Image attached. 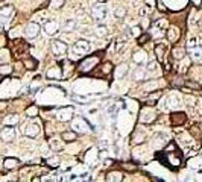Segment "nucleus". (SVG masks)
Instances as JSON below:
<instances>
[{"instance_id":"obj_1","label":"nucleus","mask_w":202,"mask_h":182,"mask_svg":"<svg viewBox=\"0 0 202 182\" xmlns=\"http://www.w3.org/2000/svg\"><path fill=\"white\" fill-rule=\"evenodd\" d=\"M107 15H108V9H107L105 5H94L91 8V17L97 23H102L107 18Z\"/></svg>"},{"instance_id":"obj_2","label":"nucleus","mask_w":202,"mask_h":182,"mask_svg":"<svg viewBox=\"0 0 202 182\" xmlns=\"http://www.w3.org/2000/svg\"><path fill=\"white\" fill-rule=\"evenodd\" d=\"M15 135H17V132H15V129L12 126H6L5 125V128L0 131V138H2L3 141H6V143L14 141L15 140Z\"/></svg>"},{"instance_id":"obj_3","label":"nucleus","mask_w":202,"mask_h":182,"mask_svg":"<svg viewBox=\"0 0 202 182\" xmlns=\"http://www.w3.org/2000/svg\"><path fill=\"white\" fill-rule=\"evenodd\" d=\"M67 50H68V46H67L64 41H61V40L52 41V52H53L56 56H62Z\"/></svg>"},{"instance_id":"obj_4","label":"nucleus","mask_w":202,"mask_h":182,"mask_svg":"<svg viewBox=\"0 0 202 182\" xmlns=\"http://www.w3.org/2000/svg\"><path fill=\"white\" fill-rule=\"evenodd\" d=\"M25 35L29 38V40H34L40 35V24L38 23H29L26 28H25Z\"/></svg>"},{"instance_id":"obj_5","label":"nucleus","mask_w":202,"mask_h":182,"mask_svg":"<svg viewBox=\"0 0 202 182\" xmlns=\"http://www.w3.org/2000/svg\"><path fill=\"white\" fill-rule=\"evenodd\" d=\"M97 62H99V59H97L96 56H88V58H85V59L79 64V70L84 71V73H85V71H90Z\"/></svg>"},{"instance_id":"obj_6","label":"nucleus","mask_w":202,"mask_h":182,"mask_svg":"<svg viewBox=\"0 0 202 182\" xmlns=\"http://www.w3.org/2000/svg\"><path fill=\"white\" fill-rule=\"evenodd\" d=\"M73 50H75V53H78V55H84V53L90 52V43H88L87 40H79V41L75 43Z\"/></svg>"},{"instance_id":"obj_7","label":"nucleus","mask_w":202,"mask_h":182,"mask_svg":"<svg viewBox=\"0 0 202 182\" xmlns=\"http://www.w3.org/2000/svg\"><path fill=\"white\" fill-rule=\"evenodd\" d=\"M43 28H44V31H46L47 35H55L58 32V29H59V24L55 20H46L44 24H43Z\"/></svg>"},{"instance_id":"obj_8","label":"nucleus","mask_w":202,"mask_h":182,"mask_svg":"<svg viewBox=\"0 0 202 182\" xmlns=\"http://www.w3.org/2000/svg\"><path fill=\"white\" fill-rule=\"evenodd\" d=\"M132 61H134L135 64H138V65H144V64L147 62V55H146V52L137 50V52L132 55Z\"/></svg>"},{"instance_id":"obj_9","label":"nucleus","mask_w":202,"mask_h":182,"mask_svg":"<svg viewBox=\"0 0 202 182\" xmlns=\"http://www.w3.org/2000/svg\"><path fill=\"white\" fill-rule=\"evenodd\" d=\"M40 134V126L37 125V123H29V125H26V128H25V135H28V137H37Z\"/></svg>"},{"instance_id":"obj_10","label":"nucleus","mask_w":202,"mask_h":182,"mask_svg":"<svg viewBox=\"0 0 202 182\" xmlns=\"http://www.w3.org/2000/svg\"><path fill=\"white\" fill-rule=\"evenodd\" d=\"M126 73H128V64H126V62H122L120 65L116 67V70H114V77H116V79H122Z\"/></svg>"},{"instance_id":"obj_11","label":"nucleus","mask_w":202,"mask_h":182,"mask_svg":"<svg viewBox=\"0 0 202 182\" xmlns=\"http://www.w3.org/2000/svg\"><path fill=\"white\" fill-rule=\"evenodd\" d=\"M46 76H47V79H61L62 77V71H61L59 67H52V68L47 70Z\"/></svg>"},{"instance_id":"obj_12","label":"nucleus","mask_w":202,"mask_h":182,"mask_svg":"<svg viewBox=\"0 0 202 182\" xmlns=\"http://www.w3.org/2000/svg\"><path fill=\"white\" fill-rule=\"evenodd\" d=\"M73 128H75V131H78V132H85V131H87L85 128H88V125H87V122H85L84 119H76V120L73 122Z\"/></svg>"},{"instance_id":"obj_13","label":"nucleus","mask_w":202,"mask_h":182,"mask_svg":"<svg viewBox=\"0 0 202 182\" xmlns=\"http://www.w3.org/2000/svg\"><path fill=\"white\" fill-rule=\"evenodd\" d=\"M107 34H108V28L105 24H97L94 28V35L97 38H104V37H107Z\"/></svg>"},{"instance_id":"obj_14","label":"nucleus","mask_w":202,"mask_h":182,"mask_svg":"<svg viewBox=\"0 0 202 182\" xmlns=\"http://www.w3.org/2000/svg\"><path fill=\"white\" fill-rule=\"evenodd\" d=\"M76 26H78L76 20H65L64 24H62V28H61V31H64V32H71V31H75Z\"/></svg>"},{"instance_id":"obj_15","label":"nucleus","mask_w":202,"mask_h":182,"mask_svg":"<svg viewBox=\"0 0 202 182\" xmlns=\"http://www.w3.org/2000/svg\"><path fill=\"white\" fill-rule=\"evenodd\" d=\"M167 50L166 44H157L155 46V55L158 58V61H164V52Z\"/></svg>"},{"instance_id":"obj_16","label":"nucleus","mask_w":202,"mask_h":182,"mask_svg":"<svg viewBox=\"0 0 202 182\" xmlns=\"http://www.w3.org/2000/svg\"><path fill=\"white\" fill-rule=\"evenodd\" d=\"M166 108L167 109H172V108H176L178 105H179V99L176 97V96H169V97H166Z\"/></svg>"},{"instance_id":"obj_17","label":"nucleus","mask_w":202,"mask_h":182,"mask_svg":"<svg viewBox=\"0 0 202 182\" xmlns=\"http://www.w3.org/2000/svg\"><path fill=\"white\" fill-rule=\"evenodd\" d=\"M62 140L65 141V143H71V141H75L76 138H78V134L75 132V131H65V132H62Z\"/></svg>"},{"instance_id":"obj_18","label":"nucleus","mask_w":202,"mask_h":182,"mask_svg":"<svg viewBox=\"0 0 202 182\" xmlns=\"http://www.w3.org/2000/svg\"><path fill=\"white\" fill-rule=\"evenodd\" d=\"M18 165V159L17 158H6L5 161H3V167L6 168V170H12V168H15Z\"/></svg>"},{"instance_id":"obj_19","label":"nucleus","mask_w":202,"mask_h":182,"mask_svg":"<svg viewBox=\"0 0 202 182\" xmlns=\"http://www.w3.org/2000/svg\"><path fill=\"white\" fill-rule=\"evenodd\" d=\"M58 119H59L61 122H68V120L71 119V108H64V109H61Z\"/></svg>"},{"instance_id":"obj_20","label":"nucleus","mask_w":202,"mask_h":182,"mask_svg":"<svg viewBox=\"0 0 202 182\" xmlns=\"http://www.w3.org/2000/svg\"><path fill=\"white\" fill-rule=\"evenodd\" d=\"M178 38H179V29L170 28V29L167 31V40H169V41H178Z\"/></svg>"},{"instance_id":"obj_21","label":"nucleus","mask_w":202,"mask_h":182,"mask_svg":"<svg viewBox=\"0 0 202 182\" xmlns=\"http://www.w3.org/2000/svg\"><path fill=\"white\" fill-rule=\"evenodd\" d=\"M3 123H5L6 126H15V125L18 123V115H15V114L6 115V117L3 119Z\"/></svg>"},{"instance_id":"obj_22","label":"nucleus","mask_w":202,"mask_h":182,"mask_svg":"<svg viewBox=\"0 0 202 182\" xmlns=\"http://www.w3.org/2000/svg\"><path fill=\"white\" fill-rule=\"evenodd\" d=\"M172 53H173V58H175V59L181 61V59L184 58V55H185V49H184V47H175Z\"/></svg>"},{"instance_id":"obj_23","label":"nucleus","mask_w":202,"mask_h":182,"mask_svg":"<svg viewBox=\"0 0 202 182\" xmlns=\"http://www.w3.org/2000/svg\"><path fill=\"white\" fill-rule=\"evenodd\" d=\"M122 179H123V177H122V173H120V171H111V173L107 174V180H108V182L122 180Z\"/></svg>"},{"instance_id":"obj_24","label":"nucleus","mask_w":202,"mask_h":182,"mask_svg":"<svg viewBox=\"0 0 202 182\" xmlns=\"http://www.w3.org/2000/svg\"><path fill=\"white\" fill-rule=\"evenodd\" d=\"M134 79L135 80H141V79H146V70L138 67L135 71H134Z\"/></svg>"},{"instance_id":"obj_25","label":"nucleus","mask_w":202,"mask_h":182,"mask_svg":"<svg viewBox=\"0 0 202 182\" xmlns=\"http://www.w3.org/2000/svg\"><path fill=\"white\" fill-rule=\"evenodd\" d=\"M126 15V9L123 8V6H117L116 9H114V17L116 18H123Z\"/></svg>"},{"instance_id":"obj_26","label":"nucleus","mask_w":202,"mask_h":182,"mask_svg":"<svg viewBox=\"0 0 202 182\" xmlns=\"http://www.w3.org/2000/svg\"><path fill=\"white\" fill-rule=\"evenodd\" d=\"M191 58L196 59V61H200L202 59V47H196L191 50Z\"/></svg>"},{"instance_id":"obj_27","label":"nucleus","mask_w":202,"mask_h":182,"mask_svg":"<svg viewBox=\"0 0 202 182\" xmlns=\"http://www.w3.org/2000/svg\"><path fill=\"white\" fill-rule=\"evenodd\" d=\"M64 2H65V0H52V2H50V8L52 9H59L64 5Z\"/></svg>"},{"instance_id":"obj_28","label":"nucleus","mask_w":202,"mask_h":182,"mask_svg":"<svg viewBox=\"0 0 202 182\" xmlns=\"http://www.w3.org/2000/svg\"><path fill=\"white\" fill-rule=\"evenodd\" d=\"M163 35H166V32H163V29H160V28L154 26V32H152V37H154V38H161Z\"/></svg>"},{"instance_id":"obj_29","label":"nucleus","mask_w":202,"mask_h":182,"mask_svg":"<svg viewBox=\"0 0 202 182\" xmlns=\"http://www.w3.org/2000/svg\"><path fill=\"white\" fill-rule=\"evenodd\" d=\"M26 114H28V117H37L38 108H37V106H29V108L26 109Z\"/></svg>"},{"instance_id":"obj_30","label":"nucleus","mask_w":202,"mask_h":182,"mask_svg":"<svg viewBox=\"0 0 202 182\" xmlns=\"http://www.w3.org/2000/svg\"><path fill=\"white\" fill-rule=\"evenodd\" d=\"M8 59H9V52L6 49L0 50V62H6Z\"/></svg>"},{"instance_id":"obj_31","label":"nucleus","mask_w":202,"mask_h":182,"mask_svg":"<svg viewBox=\"0 0 202 182\" xmlns=\"http://www.w3.org/2000/svg\"><path fill=\"white\" fill-rule=\"evenodd\" d=\"M172 120H173V123H182L184 120H185V117H184V114H173V117H172Z\"/></svg>"},{"instance_id":"obj_32","label":"nucleus","mask_w":202,"mask_h":182,"mask_svg":"<svg viewBox=\"0 0 202 182\" xmlns=\"http://www.w3.org/2000/svg\"><path fill=\"white\" fill-rule=\"evenodd\" d=\"M47 164H49L50 167H58V165H59V158H58V156L49 158V159H47Z\"/></svg>"},{"instance_id":"obj_33","label":"nucleus","mask_w":202,"mask_h":182,"mask_svg":"<svg viewBox=\"0 0 202 182\" xmlns=\"http://www.w3.org/2000/svg\"><path fill=\"white\" fill-rule=\"evenodd\" d=\"M11 71H12V68L9 65H6V64L5 65H0V74H9Z\"/></svg>"},{"instance_id":"obj_34","label":"nucleus","mask_w":202,"mask_h":182,"mask_svg":"<svg viewBox=\"0 0 202 182\" xmlns=\"http://www.w3.org/2000/svg\"><path fill=\"white\" fill-rule=\"evenodd\" d=\"M25 67L29 68V70H32V68L37 67V62H35L34 59H26V61H25Z\"/></svg>"},{"instance_id":"obj_35","label":"nucleus","mask_w":202,"mask_h":182,"mask_svg":"<svg viewBox=\"0 0 202 182\" xmlns=\"http://www.w3.org/2000/svg\"><path fill=\"white\" fill-rule=\"evenodd\" d=\"M140 35H141V28L134 26V28L131 29V37H140Z\"/></svg>"},{"instance_id":"obj_36","label":"nucleus","mask_w":202,"mask_h":182,"mask_svg":"<svg viewBox=\"0 0 202 182\" xmlns=\"http://www.w3.org/2000/svg\"><path fill=\"white\" fill-rule=\"evenodd\" d=\"M157 67H158L157 62H155V61H151V62H147V68H146V70H147L149 73H152V71H157Z\"/></svg>"},{"instance_id":"obj_37","label":"nucleus","mask_w":202,"mask_h":182,"mask_svg":"<svg viewBox=\"0 0 202 182\" xmlns=\"http://www.w3.org/2000/svg\"><path fill=\"white\" fill-rule=\"evenodd\" d=\"M169 161H170V164H173V165H179V158H175L173 155H169Z\"/></svg>"},{"instance_id":"obj_38","label":"nucleus","mask_w":202,"mask_h":182,"mask_svg":"<svg viewBox=\"0 0 202 182\" xmlns=\"http://www.w3.org/2000/svg\"><path fill=\"white\" fill-rule=\"evenodd\" d=\"M187 47H188L190 50L196 49V47H197V44H196V40H194V38H193V40H190V41H188V44H187Z\"/></svg>"},{"instance_id":"obj_39","label":"nucleus","mask_w":202,"mask_h":182,"mask_svg":"<svg viewBox=\"0 0 202 182\" xmlns=\"http://www.w3.org/2000/svg\"><path fill=\"white\" fill-rule=\"evenodd\" d=\"M160 97H161V93L158 91V93H155V94H151V96H149V100H154V102H157Z\"/></svg>"},{"instance_id":"obj_40","label":"nucleus","mask_w":202,"mask_h":182,"mask_svg":"<svg viewBox=\"0 0 202 182\" xmlns=\"http://www.w3.org/2000/svg\"><path fill=\"white\" fill-rule=\"evenodd\" d=\"M50 146H52V149H58V150H59V149H62V146H61L59 143H56L55 140H53V141H50Z\"/></svg>"},{"instance_id":"obj_41","label":"nucleus","mask_w":202,"mask_h":182,"mask_svg":"<svg viewBox=\"0 0 202 182\" xmlns=\"http://www.w3.org/2000/svg\"><path fill=\"white\" fill-rule=\"evenodd\" d=\"M11 11H12V8H11V6H8V8H3V9H2V14H3V15H9V14H11Z\"/></svg>"},{"instance_id":"obj_42","label":"nucleus","mask_w":202,"mask_h":182,"mask_svg":"<svg viewBox=\"0 0 202 182\" xmlns=\"http://www.w3.org/2000/svg\"><path fill=\"white\" fill-rule=\"evenodd\" d=\"M157 85H158L157 82H149V83H146V85H144V89H149V88H155Z\"/></svg>"},{"instance_id":"obj_43","label":"nucleus","mask_w":202,"mask_h":182,"mask_svg":"<svg viewBox=\"0 0 202 182\" xmlns=\"http://www.w3.org/2000/svg\"><path fill=\"white\" fill-rule=\"evenodd\" d=\"M147 40H149V35H144L143 38L140 37V44H144V41H147Z\"/></svg>"},{"instance_id":"obj_44","label":"nucleus","mask_w":202,"mask_h":182,"mask_svg":"<svg viewBox=\"0 0 202 182\" xmlns=\"http://www.w3.org/2000/svg\"><path fill=\"white\" fill-rule=\"evenodd\" d=\"M147 26H149V21H147L146 18H143V26H141V29H146Z\"/></svg>"},{"instance_id":"obj_45","label":"nucleus","mask_w":202,"mask_h":182,"mask_svg":"<svg viewBox=\"0 0 202 182\" xmlns=\"http://www.w3.org/2000/svg\"><path fill=\"white\" fill-rule=\"evenodd\" d=\"M147 2H151V0H147Z\"/></svg>"}]
</instances>
